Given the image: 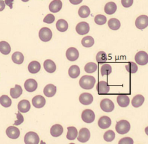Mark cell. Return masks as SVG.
<instances>
[{"label":"cell","mask_w":148,"mask_h":144,"mask_svg":"<svg viewBox=\"0 0 148 144\" xmlns=\"http://www.w3.org/2000/svg\"><path fill=\"white\" fill-rule=\"evenodd\" d=\"M115 132L112 130H108L104 134V139L107 142H111L115 139Z\"/></svg>","instance_id":"40"},{"label":"cell","mask_w":148,"mask_h":144,"mask_svg":"<svg viewBox=\"0 0 148 144\" xmlns=\"http://www.w3.org/2000/svg\"><path fill=\"white\" fill-rule=\"evenodd\" d=\"M90 137V133L89 129L86 128H84L79 130L77 140L79 142L85 143L89 140Z\"/></svg>","instance_id":"9"},{"label":"cell","mask_w":148,"mask_h":144,"mask_svg":"<svg viewBox=\"0 0 148 144\" xmlns=\"http://www.w3.org/2000/svg\"><path fill=\"white\" fill-rule=\"evenodd\" d=\"M117 102L120 107H126L130 104V99L127 95L120 94L117 96Z\"/></svg>","instance_id":"21"},{"label":"cell","mask_w":148,"mask_h":144,"mask_svg":"<svg viewBox=\"0 0 148 144\" xmlns=\"http://www.w3.org/2000/svg\"><path fill=\"white\" fill-rule=\"evenodd\" d=\"M90 14V8L87 6H81L79 9L78 14L80 18H85L89 17Z\"/></svg>","instance_id":"34"},{"label":"cell","mask_w":148,"mask_h":144,"mask_svg":"<svg viewBox=\"0 0 148 144\" xmlns=\"http://www.w3.org/2000/svg\"><path fill=\"white\" fill-rule=\"evenodd\" d=\"M81 118L83 121L86 123H91L95 120V114L91 109H86L82 112Z\"/></svg>","instance_id":"7"},{"label":"cell","mask_w":148,"mask_h":144,"mask_svg":"<svg viewBox=\"0 0 148 144\" xmlns=\"http://www.w3.org/2000/svg\"><path fill=\"white\" fill-rule=\"evenodd\" d=\"M135 60L136 62L139 65H145L148 62V54L143 51L138 52L135 56Z\"/></svg>","instance_id":"6"},{"label":"cell","mask_w":148,"mask_h":144,"mask_svg":"<svg viewBox=\"0 0 148 144\" xmlns=\"http://www.w3.org/2000/svg\"><path fill=\"white\" fill-rule=\"evenodd\" d=\"M23 92V90L20 85L16 84L14 88L10 90V95L14 99H17L19 97Z\"/></svg>","instance_id":"25"},{"label":"cell","mask_w":148,"mask_h":144,"mask_svg":"<svg viewBox=\"0 0 148 144\" xmlns=\"http://www.w3.org/2000/svg\"><path fill=\"white\" fill-rule=\"evenodd\" d=\"M66 56L68 60L71 62H74L78 58L79 52L76 48L71 47L66 51Z\"/></svg>","instance_id":"11"},{"label":"cell","mask_w":148,"mask_h":144,"mask_svg":"<svg viewBox=\"0 0 148 144\" xmlns=\"http://www.w3.org/2000/svg\"><path fill=\"white\" fill-rule=\"evenodd\" d=\"M0 103L4 107H9L12 105V100L8 96L3 95L0 97Z\"/></svg>","instance_id":"36"},{"label":"cell","mask_w":148,"mask_h":144,"mask_svg":"<svg viewBox=\"0 0 148 144\" xmlns=\"http://www.w3.org/2000/svg\"><path fill=\"white\" fill-rule=\"evenodd\" d=\"M24 141L26 144H38L40 142V138L37 133L29 132L25 135Z\"/></svg>","instance_id":"3"},{"label":"cell","mask_w":148,"mask_h":144,"mask_svg":"<svg viewBox=\"0 0 148 144\" xmlns=\"http://www.w3.org/2000/svg\"><path fill=\"white\" fill-rule=\"evenodd\" d=\"M135 25L138 29L143 30L148 26V17L147 15H142L137 18Z\"/></svg>","instance_id":"8"},{"label":"cell","mask_w":148,"mask_h":144,"mask_svg":"<svg viewBox=\"0 0 148 144\" xmlns=\"http://www.w3.org/2000/svg\"><path fill=\"white\" fill-rule=\"evenodd\" d=\"M67 134L66 137L70 140H73L77 138L78 135V131L76 127L74 126H70L67 127Z\"/></svg>","instance_id":"31"},{"label":"cell","mask_w":148,"mask_h":144,"mask_svg":"<svg viewBox=\"0 0 148 144\" xmlns=\"http://www.w3.org/2000/svg\"><path fill=\"white\" fill-rule=\"evenodd\" d=\"M38 84L36 80L29 79L25 82L24 87L27 91L29 92H34L38 88Z\"/></svg>","instance_id":"13"},{"label":"cell","mask_w":148,"mask_h":144,"mask_svg":"<svg viewBox=\"0 0 148 144\" xmlns=\"http://www.w3.org/2000/svg\"><path fill=\"white\" fill-rule=\"evenodd\" d=\"M64 132V128L61 125L55 124L51 128L50 132L52 136L54 137H58L60 136Z\"/></svg>","instance_id":"22"},{"label":"cell","mask_w":148,"mask_h":144,"mask_svg":"<svg viewBox=\"0 0 148 144\" xmlns=\"http://www.w3.org/2000/svg\"><path fill=\"white\" fill-rule=\"evenodd\" d=\"M94 21L97 24L99 25H103L106 23L107 18L104 15L98 14L95 17Z\"/></svg>","instance_id":"42"},{"label":"cell","mask_w":148,"mask_h":144,"mask_svg":"<svg viewBox=\"0 0 148 144\" xmlns=\"http://www.w3.org/2000/svg\"><path fill=\"white\" fill-rule=\"evenodd\" d=\"M117 5L114 2H110L106 5L104 7L105 12L108 15H112L116 12Z\"/></svg>","instance_id":"27"},{"label":"cell","mask_w":148,"mask_h":144,"mask_svg":"<svg viewBox=\"0 0 148 144\" xmlns=\"http://www.w3.org/2000/svg\"><path fill=\"white\" fill-rule=\"evenodd\" d=\"M57 92V87L52 84H47L44 89L45 96L48 97L54 96Z\"/></svg>","instance_id":"19"},{"label":"cell","mask_w":148,"mask_h":144,"mask_svg":"<svg viewBox=\"0 0 148 144\" xmlns=\"http://www.w3.org/2000/svg\"><path fill=\"white\" fill-rule=\"evenodd\" d=\"M7 135L10 139H18L20 135V131L19 129L14 126H10L7 128L6 131Z\"/></svg>","instance_id":"12"},{"label":"cell","mask_w":148,"mask_h":144,"mask_svg":"<svg viewBox=\"0 0 148 144\" xmlns=\"http://www.w3.org/2000/svg\"><path fill=\"white\" fill-rule=\"evenodd\" d=\"M17 115V118L18 119L17 120L15 121L14 125L15 126H18L22 124L24 121V118L23 115L21 113L20 111H18V113H15Z\"/></svg>","instance_id":"44"},{"label":"cell","mask_w":148,"mask_h":144,"mask_svg":"<svg viewBox=\"0 0 148 144\" xmlns=\"http://www.w3.org/2000/svg\"><path fill=\"white\" fill-rule=\"evenodd\" d=\"M14 1V0H5V4L9 7L10 9H12Z\"/></svg>","instance_id":"47"},{"label":"cell","mask_w":148,"mask_h":144,"mask_svg":"<svg viewBox=\"0 0 148 144\" xmlns=\"http://www.w3.org/2000/svg\"><path fill=\"white\" fill-rule=\"evenodd\" d=\"M125 69L128 72L132 74L136 73L137 71L138 68L137 65L133 62H129L127 65H125Z\"/></svg>","instance_id":"39"},{"label":"cell","mask_w":148,"mask_h":144,"mask_svg":"<svg viewBox=\"0 0 148 144\" xmlns=\"http://www.w3.org/2000/svg\"><path fill=\"white\" fill-rule=\"evenodd\" d=\"M111 123L110 118L108 116L104 115L99 118L98 124L100 128L105 129L110 127L111 125Z\"/></svg>","instance_id":"17"},{"label":"cell","mask_w":148,"mask_h":144,"mask_svg":"<svg viewBox=\"0 0 148 144\" xmlns=\"http://www.w3.org/2000/svg\"><path fill=\"white\" fill-rule=\"evenodd\" d=\"M122 5L125 8L130 7L133 3V0H121Z\"/></svg>","instance_id":"46"},{"label":"cell","mask_w":148,"mask_h":144,"mask_svg":"<svg viewBox=\"0 0 148 144\" xmlns=\"http://www.w3.org/2000/svg\"><path fill=\"white\" fill-rule=\"evenodd\" d=\"M57 30L60 32H64L68 28V24L65 20H59L56 23Z\"/></svg>","instance_id":"29"},{"label":"cell","mask_w":148,"mask_h":144,"mask_svg":"<svg viewBox=\"0 0 148 144\" xmlns=\"http://www.w3.org/2000/svg\"><path fill=\"white\" fill-rule=\"evenodd\" d=\"M115 128L117 132L119 134H125L130 131L131 128L130 124L128 121L121 120L117 122Z\"/></svg>","instance_id":"2"},{"label":"cell","mask_w":148,"mask_h":144,"mask_svg":"<svg viewBox=\"0 0 148 144\" xmlns=\"http://www.w3.org/2000/svg\"><path fill=\"white\" fill-rule=\"evenodd\" d=\"M97 66L95 63L89 62L86 64L84 67V70L86 73L91 74L97 70Z\"/></svg>","instance_id":"38"},{"label":"cell","mask_w":148,"mask_h":144,"mask_svg":"<svg viewBox=\"0 0 148 144\" xmlns=\"http://www.w3.org/2000/svg\"><path fill=\"white\" fill-rule=\"evenodd\" d=\"M81 44L83 46L86 48L92 47L94 44V39L91 36H86L82 39Z\"/></svg>","instance_id":"35"},{"label":"cell","mask_w":148,"mask_h":144,"mask_svg":"<svg viewBox=\"0 0 148 144\" xmlns=\"http://www.w3.org/2000/svg\"><path fill=\"white\" fill-rule=\"evenodd\" d=\"M109 28L113 31H117L120 28L121 24L119 20L116 18H111L108 22Z\"/></svg>","instance_id":"33"},{"label":"cell","mask_w":148,"mask_h":144,"mask_svg":"<svg viewBox=\"0 0 148 144\" xmlns=\"http://www.w3.org/2000/svg\"><path fill=\"white\" fill-rule=\"evenodd\" d=\"M107 60V55L104 52H99L96 56V60L99 64H103L105 63Z\"/></svg>","instance_id":"37"},{"label":"cell","mask_w":148,"mask_h":144,"mask_svg":"<svg viewBox=\"0 0 148 144\" xmlns=\"http://www.w3.org/2000/svg\"><path fill=\"white\" fill-rule=\"evenodd\" d=\"M145 98L141 94L135 96L132 101V104L135 108L139 107L143 105L144 102Z\"/></svg>","instance_id":"26"},{"label":"cell","mask_w":148,"mask_h":144,"mask_svg":"<svg viewBox=\"0 0 148 144\" xmlns=\"http://www.w3.org/2000/svg\"><path fill=\"white\" fill-rule=\"evenodd\" d=\"M90 26L86 22H81L77 24L76 31L78 34L80 35H86L90 31Z\"/></svg>","instance_id":"10"},{"label":"cell","mask_w":148,"mask_h":144,"mask_svg":"<svg viewBox=\"0 0 148 144\" xmlns=\"http://www.w3.org/2000/svg\"><path fill=\"white\" fill-rule=\"evenodd\" d=\"M96 83V79L92 76H83L79 81V84L81 88L85 90H90L94 87Z\"/></svg>","instance_id":"1"},{"label":"cell","mask_w":148,"mask_h":144,"mask_svg":"<svg viewBox=\"0 0 148 144\" xmlns=\"http://www.w3.org/2000/svg\"><path fill=\"white\" fill-rule=\"evenodd\" d=\"M80 71L79 66L73 65L71 66L68 71L69 76L72 78H76L80 75Z\"/></svg>","instance_id":"28"},{"label":"cell","mask_w":148,"mask_h":144,"mask_svg":"<svg viewBox=\"0 0 148 144\" xmlns=\"http://www.w3.org/2000/svg\"><path fill=\"white\" fill-rule=\"evenodd\" d=\"M134 141L130 137H126L122 138L119 141V144H133Z\"/></svg>","instance_id":"45"},{"label":"cell","mask_w":148,"mask_h":144,"mask_svg":"<svg viewBox=\"0 0 148 144\" xmlns=\"http://www.w3.org/2000/svg\"><path fill=\"white\" fill-rule=\"evenodd\" d=\"M70 2L73 5H78L83 1V0H69Z\"/></svg>","instance_id":"48"},{"label":"cell","mask_w":148,"mask_h":144,"mask_svg":"<svg viewBox=\"0 0 148 144\" xmlns=\"http://www.w3.org/2000/svg\"><path fill=\"white\" fill-rule=\"evenodd\" d=\"M100 108L104 112L110 113L114 110L115 105L113 102L109 99H104L100 103Z\"/></svg>","instance_id":"5"},{"label":"cell","mask_w":148,"mask_h":144,"mask_svg":"<svg viewBox=\"0 0 148 144\" xmlns=\"http://www.w3.org/2000/svg\"><path fill=\"white\" fill-rule=\"evenodd\" d=\"M5 7V4L2 0H0V12H2Z\"/></svg>","instance_id":"49"},{"label":"cell","mask_w":148,"mask_h":144,"mask_svg":"<svg viewBox=\"0 0 148 144\" xmlns=\"http://www.w3.org/2000/svg\"><path fill=\"white\" fill-rule=\"evenodd\" d=\"M55 18L52 14H48L44 19L43 22L48 24H51L55 21Z\"/></svg>","instance_id":"43"},{"label":"cell","mask_w":148,"mask_h":144,"mask_svg":"<svg viewBox=\"0 0 148 144\" xmlns=\"http://www.w3.org/2000/svg\"><path fill=\"white\" fill-rule=\"evenodd\" d=\"M112 71V69L111 66L108 64L103 65L101 67V70H100V72L102 76H103L105 75H110Z\"/></svg>","instance_id":"41"},{"label":"cell","mask_w":148,"mask_h":144,"mask_svg":"<svg viewBox=\"0 0 148 144\" xmlns=\"http://www.w3.org/2000/svg\"><path fill=\"white\" fill-rule=\"evenodd\" d=\"M41 65L38 61H33L29 63L28 69L29 72L32 74H36L40 71Z\"/></svg>","instance_id":"24"},{"label":"cell","mask_w":148,"mask_h":144,"mask_svg":"<svg viewBox=\"0 0 148 144\" xmlns=\"http://www.w3.org/2000/svg\"><path fill=\"white\" fill-rule=\"evenodd\" d=\"M44 67L46 71L49 73H53L55 72L57 68L55 63L51 59H47L45 61Z\"/></svg>","instance_id":"23"},{"label":"cell","mask_w":148,"mask_h":144,"mask_svg":"<svg viewBox=\"0 0 148 144\" xmlns=\"http://www.w3.org/2000/svg\"><path fill=\"white\" fill-rule=\"evenodd\" d=\"M23 2H27L29 1V0H21Z\"/></svg>","instance_id":"50"},{"label":"cell","mask_w":148,"mask_h":144,"mask_svg":"<svg viewBox=\"0 0 148 144\" xmlns=\"http://www.w3.org/2000/svg\"><path fill=\"white\" fill-rule=\"evenodd\" d=\"M99 94H104L109 93L110 90V87L108 84L105 81H100L97 84L96 87Z\"/></svg>","instance_id":"16"},{"label":"cell","mask_w":148,"mask_h":144,"mask_svg":"<svg viewBox=\"0 0 148 144\" xmlns=\"http://www.w3.org/2000/svg\"><path fill=\"white\" fill-rule=\"evenodd\" d=\"M93 101V96L91 94H90V93H84L79 96V102L83 105H90L92 103Z\"/></svg>","instance_id":"14"},{"label":"cell","mask_w":148,"mask_h":144,"mask_svg":"<svg viewBox=\"0 0 148 144\" xmlns=\"http://www.w3.org/2000/svg\"><path fill=\"white\" fill-rule=\"evenodd\" d=\"M12 58L14 63L21 65L24 62L25 57L21 52H16L13 54Z\"/></svg>","instance_id":"32"},{"label":"cell","mask_w":148,"mask_h":144,"mask_svg":"<svg viewBox=\"0 0 148 144\" xmlns=\"http://www.w3.org/2000/svg\"><path fill=\"white\" fill-rule=\"evenodd\" d=\"M33 105L37 108H41L46 104V100L42 96L38 95L36 96L32 100Z\"/></svg>","instance_id":"15"},{"label":"cell","mask_w":148,"mask_h":144,"mask_svg":"<svg viewBox=\"0 0 148 144\" xmlns=\"http://www.w3.org/2000/svg\"><path fill=\"white\" fill-rule=\"evenodd\" d=\"M31 107L30 102L27 100H22L18 104V109L22 113H27L30 110Z\"/></svg>","instance_id":"20"},{"label":"cell","mask_w":148,"mask_h":144,"mask_svg":"<svg viewBox=\"0 0 148 144\" xmlns=\"http://www.w3.org/2000/svg\"><path fill=\"white\" fill-rule=\"evenodd\" d=\"M0 52L5 55L10 54L11 52V47L10 44L6 41L0 42Z\"/></svg>","instance_id":"30"},{"label":"cell","mask_w":148,"mask_h":144,"mask_svg":"<svg viewBox=\"0 0 148 144\" xmlns=\"http://www.w3.org/2000/svg\"><path fill=\"white\" fill-rule=\"evenodd\" d=\"M52 32L51 29L47 27L41 28L39 33V37L41 41L44 42H49L52 37Z\"/></svg>","instance_id":"4"},{"label":"cell","mask_w":148,"mask_h":144,"mask_svg":"<svg viewBox=\"0 0 148 144\" xmlns=\"http://www.w3.org/2000/svg\"><path fill=\"white\" fill-rule=\"evenodd\" d=\"M62 2L60 0H53L49 6L50 12L53 13L58 12L62 9Z\"/></svg>","instance_id":"18"}]
</instances>
